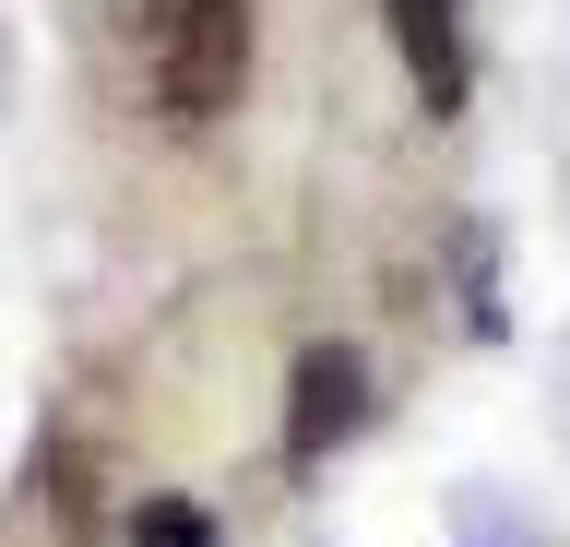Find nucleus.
<instances>
[{"instance_id": "f257e3e1", "label": "nucleus", "mask_w": 570, "mask_h": 547, "mask_svg": "<svg viewBox=\"0 0 570 547\" xmlns=\"http://www.w3.org/2000/svg\"><path fill=\"white\" fill-rule=\"evenodd\" d=\"M142 60H155V108L203 131L249 96V0H155L142 12Z\"/></svg>"}, {"instance_id": "f03ea898", "label": "nucleus", "mask_w": 570, "mask_h": 547, "mask_svg": "<svg viewBox=\"0 0 570 547\" xmlns=\"http://www.w3.org/2000/svg\"><path fill=\"white\" fill-rule=\"evenodd\" d=\"M356 429H368V358H356V345H309L297 381H285V452L321 465V452L356 440Z\"/></svg>"}, {"instance_id": "7ed1b4c3", "label": "nucleus", "mask_w": 570, "mask_h": 547, "mask_svg": "<svg viewBox=\"0 0 570 547\" xmlns=\"http://www.w3.org/2000/svg\"><path fill=\"white\" fill-rule=\"evenodd\" d=\"M392 48H404V84H416L428 119L463 108V0H381Z\"/></svg>"}, {"instance_id": "20e7f679", "label": "nucleus", "mask_w": 570, "mask_h": 547, "mask_svg": "<svg viewBox=\"0 0 570 547\" xmlns=\"http://www.w3.org/2000/svg\"><path fill=\"white\" fill-rule=\"evenodd\" d=\"M131 547H214V524H203L190 500H142V511H131Z\"/></svg>"}]
</instances>
